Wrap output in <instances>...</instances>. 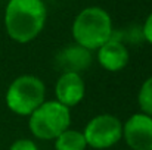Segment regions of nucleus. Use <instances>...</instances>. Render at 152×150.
I'll use <instances>...</instances> for the list:
<instances>
[{
	"label": "nucleus",
	"mask_w": 152,
	"mask_h": 150,
	"mask_svg": "<svg viewBox=\"0 0 152 150\" xmlns=\"http://www.w3.org/2000/svg\"><path fill=\"white\" fill-rule=\"evenodd\" d=\"M48 19L43 0H9L4 9V30L10 40L27 44L37 38Z\"/></svg>",
	"instance_id": "nucleus-1"
},
{
	"label": "nucleus",
	"mask_w": 152,
	"mask_h": 150,
	"mask_svg": "<svg viewBox=\"0 0 152 150\" xmlns=\"http://www.w3.org/2000/svg\"><path fill=\"white\" fill-rule=\"evenodd\" d=\"M74 43L87 50H98L114 34L111 15L99 6L84 7L74 18L71 27Z\"/></svg>",
	"instance_id": "nucleus-2"
},
{
	"label": "nucleus",
	"mask_w": 152,
	"mask_h": 150,
	"mask_svg": "<svg viewBox=\"0 0 152 150\" xmlns=\"http://www.w3.org/2000/svg\"><path fill=\"white\" fill-rule=\"evenodd\" d=\"M4 100L7 109L15 115L30 116L46 100V86L36 75H19L9 84Z\"/></svg>",
	"instance_id": "nucleus-3"
},
{
	"label": "nucleus",
	"mask_w": 152,
	"mask_h": 150,
	"mask_svg": "<svg viewBox=\"0 0 152 150\" xmlns=\"http://www.w3.org/2000/svg\"><path fill=\"white\" fill-rule=\"evenodd\" d=\"M28 118L31 134L39 140L50 141L69 128L71 109L58 100H45Z\"/></svg>",
	"instance_id": "nucleus-4"
},
{
	"label": "nucleus",
	"mask_w": 152,
	"mask_h": 150,
	"mask_svg": "<svg viewBox=\"0 0 152 150\" xmlns=\"http://www.w3.org/2000/svg\"><path fill=\"white\" fill-rule=\"evenodd\" d=\"M83 134L87 147L96 150L109 149L123 138V122L111 113H101L86 124Z\"/></svg>",
	"instance_id": "nucleus-5"
},
{
	"label": "nucleus",
	"mask_w": 152,
	"mask_h": 150,
	"mask_svg": "<svg viewBox=\"0 0 152 150\" xmlns=\"http://www.w3.org/2000/svg\"><path fill=\"white\" fill-rule=\"evenodd\" d=\"M132 150H152V116L133 113L123 124V138Z\"/></svg>",
	"instance_id": "nucleus-6"
},
{
	"label": "nucleus",
	"mask_w": 152,
	"mask_h": 150,
	"mask_svg": "<svg viewBox=\"0 0 152 150\" xmlns=\"http://www.w3.org/2000/svg\"><path fill=\"white\" fill-rule=\"evenodd\" d=\"M86 94V84L81 74L77 72H62L55 84V96L59 103L66 107H74L81 103Z\"/></svg>",
	"instance_id": "nucleus-7"
},
{
	"label": "nucleus",
	"mask_w": 152,
	"mask_h": 150,
	"mask_svg": "<svg viewBox=\"0 0 152 150\" xmlns=\"http://www.w3.org/2000/svg\"><path fill=\"white\" fill-rule=\"evenodd\" d=\"M96 51H98L96 59L99 65L105 71H109V72L123 71L127 66L129 59H130L129 49L120 38L115 37V34H112V37L105 44H102Z\"/></svg>",
	"instance_id": "nucleus-8"
},
{
	"label": "nucleus",
	"mask_w": 152,
	"mask_h": 150,
	"mask_svg": "<svg viewBox=\"0 0 152 150\" xmlns=\"http://www.w3.org/2000/svg\"><path fill=\"white\" fill-rule=\"evenodd\" d=\"M56 65L62 72H77L81 74L87 68H90L93 62L92 51L87 50L86 47L74 43L61 50L56 57Z\"/></svg>",
	"instance_id": "nucleus-9"
},
{
	"label": "nucleus",
	"mask_w": 152,
	"mask_h": 150,
	"mask_svg": "<svg viewBox=\"0 0 152 150\" xmlns=\"http://www.w3.org/2000/svg\"><path fill=\"white\" fill-rule=\"evenodd\" d=\"M87 143L83 131L77 130H65L55 138V150H86Z\"/></svg>",
	"instance_id": "nucleus-10"
},
{
	"label": "nucleus",
	"mask_w": 152,
	"mask_h": 150,
	"mask_svg": "<svg viewBox=\"0 0 152 150\" xmlns=\"http://www.w3.org/2000/svg\"><path fill=\"white\" fill-rule=\"evenodd\" d=\"M137 103L140 112L152 116V77L146 78L137 93Z\"/></svg>",
	"instance_id": "nucleus-11"
},
{
	"label": "nucleus",
	"mask_w": 152,
	"mask_h": 150,
	"mask_svg": "<svg viewBox=\"0 0 152 150\" xmlns=\"http://www.w3.org/2000/svg\"><path fill=\"white\" fill-rule=\"evenodd\" d=\"M9 150H39V147L30 138H18L10 144Z\"/></svg>",
	"instance_id": "nucleus-12"
},
{
	"label": "nucleus",
	"mask_w": 152,
	"mask_h": 150,
	"mask_svg": "<svg viewBox=\"0 0 152 150\" xmlns=\"http://www.w3.org/2000/svg\"><path fill=\"white\" fill-rule=\"evenodd\" d=\"M142 36H143L145 41H148V43L152 46V12L146 16V19H145V22H143Z\"/></svg>",
	"instance_id": "nucleus-13"
}]
</instances>
